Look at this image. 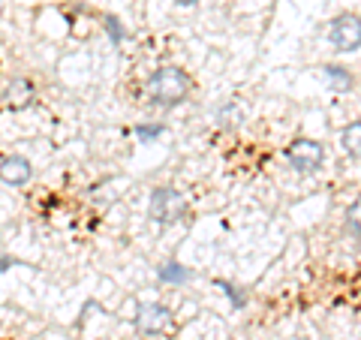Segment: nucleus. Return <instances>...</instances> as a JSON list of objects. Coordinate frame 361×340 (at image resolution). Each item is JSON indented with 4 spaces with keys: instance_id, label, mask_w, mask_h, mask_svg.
Wrapping results in <instances>:
<instances>
[{
    "instance_id": "obj_1",
    "label": "nucleus",
    "mask_w": 361,
    "mask_h": 340,
    "mask_svg": "<svg viewBox=\"0 0 361 340\" xmlns=\"http://www.w3.org/2000/svg\"><path fill=\"white\" fill-rule=\"evenodd\" d=\"M190 94V75L180 66H157L145 82V97L154 106L172 109L178 103H184Z\"/></svg>"
},
{
    "instance_id": "obj_2",
    "label": "nucleus",
    "mask_w": 361,
    "mask_h": 340,
    "mask_svg": "<svg viewBox=\"0 0 361 340\" xmlns=\"http://www.w3.org/2000/svg\"><path fill=\"white\" fill-rule=\"evenodd\" d=\"M187 211V199L180 196V190L175 187H157L151 193V205H148V217L160 226H172L184 217Z\"/></svg>"
},
{
    "instance_id": "obj_3",
    "label": "nucleus",
    "mask_w": 361,
    "mask_h": 340,
    "mask_svg": "<svg viewBox=\"0 0 361 340\" xmlns=\"http://www.w3.org/2000/svg\"><path fill=\"white\" fill-rule=\"evenodd\" d=\"M172 325H175V316H172V310H169L166 304L145 301V304H139V310H135V328H139L142 334H148V337H160Z\"/></svg>"
},
{
    "instance_id": "obj_4",
    "label": "nucleus",
    "mask_w": 361,
    "mask_h": 340,
    "mask_svg": "<svg viewBox=\"0 0 361 340\" xmlns=\"http://www.w3.org/2000/svg\"><path fill=\"white\" fill-rule=\"evenodd\" d=\"M286 160H289V166L295 169V172L310 175L325 163V151H322V145L313 142V139H295L286 148Z\"/></svg>"
},
{
    "instance_id": "obj_5",
    "label": "nucleus",
    "mask_w": 361,
    "mask_h": 340,
    "mask_svg": "<svg viewBox=\"0 0 361 340\" xmlns=\"http://www.w3.org/2000/svg\"><path fill=\"white\" fill-rule=\"evenodd\" d=\"M329 40L337 51H358L361 49V18L358 16H337L331 21Z\"/></svg>"
},
{
    "instance_id": "obj_6",
    "label": "nucleus",
    "mask_w": 361,
    "mask_h": 340,
    "mask_svg": "<svg viewBox=\"0 0 361 340\" xmlns=\"http://www.w3.org/2000/svg\"><path fill=\"white\" fill-rule=\"evenodd\" d=\"M30 178H33V166H30L27 157L13 154V157H4V160H0V184L25 187Z\"/></svg>"
},
{
    "instance_id": "obj_7",
    "label": "nucleus",
    "mask_w": 361,
    "mask_h": 340,
    "mask_svg": "<svg viewBox=\"0 0 361 340\" xmlns=\"http://www.w3.org/2000/svg\"><path fill=\"white\" fill-rule=\"evenodd\" d=\"M33 97H37V87H33L30 78H21V75L13 78V82L6 85V90H4V99H6V106L13 111L27 109L33 103Z\"/></svg>"
},
{
    "instance_id": "obj_8",
    "label": "nucleus",
    "mask_w": 361,
    "mask_h": 340,
    "mask_svg": "<svg viewBox=\"0 0 361 340\" xmlns=\"http://www.w3.org/2000/svg\"><path fill=\"white\" fill-rule=\"evenodd\" d=\"M322 75H325V82H329L334 90H349V87H353V73H349L346 66H341V63H325Z\"/></svg>"
},
{
    "instance_id": "obj_9",
    "label": "nucleus",
    "mask_w": 361,
    "mask_h": 340,
    "mask_svg": "<svg viewBox=\"0 0 361 340\" xmlns=\"http://www.w3.org/2000/svg\"><path fill=\"white\" fill-rule=\"evenodd\" d=\"M341 148L355 157V160H361V121L358 123H349V127L341 133Z\"/></svg>"
},
{
    "instance_id": "obj_10",
    "label": "nucleus",
    "mask_w": 361,
    "mask_h": 340,
    "mask_svg": "<svg viewBox=\"0 0 361 340\" xmlns=\"http://www.w3.org/2000/svg\"><path fill=\"white\" fill-rule=\"evenodd\" d=\"M157 277H160L163 283H175L178 286V283H187L190 277H193V271L184 268L180 262H166L163 268H157Z\"/></svg>"
},
{
    "instance_id": "obj_11",
    "label": "nucleus",
    "mask_w": 361,
    "mask_h": 340,
    "mask_svg": "<svg viewBox=\"0 0 361 340\" xmlns=\"http://www.w3.org/2000/svg\"><path fill=\"white\" fill-rule=\"evenodd\" d=\"M346 229L355 238H361V196L346 208Z\"/></svg>"
},
{
    "instance_id": "obj_12",
    "label": "nucleus",
    "mask_w": 361,
    "mask_h": 340,
    "mask_svg": "<svg viewBox=\"0 0 361 340\" xmlns=\"http://www.w3.org/2000/svg\"><path fill=\"white\" fill-rule=\"evenodd\" d=\"M133 133H135V139L151 142V139H160V135H163V127H160V123H139V127H135Z\"/></svg>"
},
{
    "instance_id": "obj_13",
    "label": "nucleus",
    "mask_w": 361,
    "mask_h": 340,
    "mask_svg": "<svg viewBox=\"0 0 361 340\" xmlns=\"http://www.w3.org/2000/svg\"><path fill=\"white\" fill-rule=\"evenodd\" d=\"M217 283H220V286L226 289V296H229V298H232V308H235V310H241V308H247V298L241 296V289H238V286H232V283H226V280H217Z\"/></svg>"
},
{
    "instance_id": "obj_14",
    "label": "nucleus",
    "mask_w": 361,
    "mask_h": 340,
    "mask_svg": "<svg viewBox=\"0 0 361 340\" xmlns=\"http://www.w3.org/2000/svg\"><path fill=\"white\" fill-rule=\"evenodd\" d=\"M106 30L111 33V42H115V45H121L123 40H127V30H123V25H121L115 16H109V18H106Z\"/></svg>"
},
{
    "instance_id": "obj_15",
    "label": "nucleus",
    "mask_w": 361,
    "mask_h": 340,
    "mask_svg": "<svg viewBox=\"0 0 361 340\" xmlns=\"http://www.w3.org/2000/svg\"><path fill=\"white\" fill-rule=\"evenodd\" d=\"M178 6H193V4H199V0H175Z\"/></svg>"
},
{
    "instance_id": "obj_16",
    "label": "nucleus",
    "mask_w": 361,
    "mask_h": 340,
    "mask_svg": "<svg viewBox=\"0 0 361 340\" xmlns=\"http://www.w3.org/2000/svg\"><path fill=\"white\" fill-rule=\"evenodd\" d=\"M6 265H16V262H13V259H6V256H4V259H0V271H4Z\"/></svg>"
}]
</instances>
